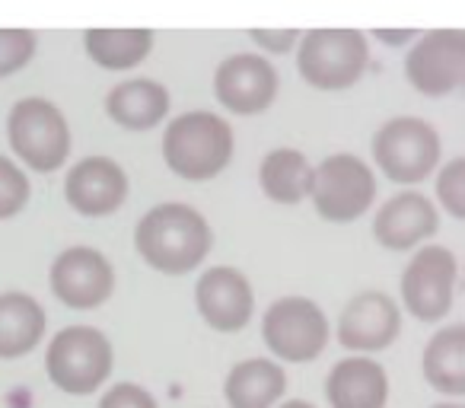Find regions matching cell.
<instances>
[{"label": "cell", "mask_w": 465, "mask_h": 408, "mask_svg": "<svg viewBox=\"0 0 465 408\" xmlns=\"http://www.w3.org/2000/svg\"><path fill=\"white\" fill-rule=\"evenodd\" d=\"M137 255L153 272L179 278L201 265L213 249V230L201 211L182 201L156 204L141 217L134 230Z\"/></svg>", "instance_id": "1"}, {"label": "cell", "mask_w": 465, "mask_h": 408, "mask_svg": "<svg viewBox=\"0 0 465 408\" xmlns=\"http://www.w3.org/2000/svg\"><path fill=\"white\" fill-rule=\"evenodd\" d=\"M232 147L236 137L230 122L217 112H185L163 131V160L185 182H207L220 175L230 166Z\"/></svg>", "instance_id": "2"}, {"label": "cell", "mask_w": 465, "mask_h": 408, "mask_svg": "<svg viewBox=\"0 0 465 408\" xmlns=\"http://www.w3.org/2000/svg\"><path fill=\"white\" fill-rule=\"evenodd\" d=\"M297 71L303 84L322 93L351 90L363 80L370 67V42L363 29L354 26H319L300 33Z\"/></svg>", "instance_id": "3"}, {"label": "cell", "mask_w": 465, "mask_h": 408, "mask_svg": "<svg viewBox=\"0 0 465 408\" xmlns=\"http://www.w3.org/2000/svg\"><path fill=\"white\" fill-rule=\"evenodd\" d=\"M7 141L23 166L33 173H54L71 156V124L54 103L26 96L10 109Z\"/></svg>", "instance_id": "4"}, {"label": "cell", "mask_w": 465, "mask_h": 408, "mask_svg": "<svg viewBox=\"0 0 465 408\" xmlns=\"http://www.w3.org/2000/svg\"><path fill=\"white\" fill-rule=\"evenodd\" d=\"M115 351L112 342L93 325H67L48 342V380L67 395H90L112 376Z\"/></svg>", "instance_id": "5"}, {"label": "cell", "mask_w": 465, "mask_h": 408, "mask_svg": "<svg viewBox=\"0 0 465 408\" xmlns=\"http://www.w3.org/2000/svg\"><path fill=\"white\" fill-rule=\"evenodd\" d=\"M443 156L440 131L427 118L399 115L389 118L373 134V160L389 182L399 185H420L430 179Z\"/></svg>", "instance_id": "6"}, {"label": "cell", "mask_w": 465, "mask_h": 408, "mask_svg": "<svg viewBox=\"0 0 465 408\" xmlns=\"http://www.w3.org/2000/svg\"><path fill=\"white\" fill-rule=\"evenodd\" d=\"M312 208L329 224H354L373 208L376 175L361 156L331 154L312 166Z\"/></svg>", "instance_id": "7"}, {"label": "cell", "mask_w": 465, "mask_h": 408, "mask_svg": "<svg viewBox=\"0 0 465 408\" xmlns=\"http://www.w3.org/2000/svg\"><path fill=\"white\" fill-rule=\"evenodd\" d=\"M262 338L268 351L287 363H310L331 338L329 316L310 297H281L265 310Z\"/></svg>", "instance_id": "8"}, {"label": "cell", "mask_w": 465, "mask_h": 408, "mask_svg": "<svg viewBox=\"0 0 465 408\" xmlns=\"http://www.w3.org/2000/svg\"><path fill=\"white\" fill-rule=\"evenodd\" d=\"M405 80L420 96H450L465 84V33L459 26L418 33L405 55Z\"/></svg>", "instance_id": "9"}, {"label": "cell", "mask_w": 465, "mask_h": 408, "mask_svg": "<svg viewBox=\"0 0 465 408\" xmlns=\"http://www.w3.org/2000/svg\"><path fill=\"white\" fill-rule=\"evenodd\" d=\"M459 262L446 246H420L401 272V304L418 323H440L452 310Z\"/></svg>", "instance_id": "10"}, {"label": "cell", "mask_w": 465, "mask_h": 408, "mask_svg": "<svg viewBox=\"0 0 465 408\" xmlns=\"http://www.w3.org/2000/svg\"><path fill=\"white\" fill-rule=\"evenodd\" d=\"M48 284L67 310H99L115 294V268L99 249L71 246L52 262Z\"/></svg>", "instance_id": "11"}, {"label": "cell", "mask_w": 465, "mask_h": 408, "mask_svg": "<svg viewBox=\"0 0 465 408\" xmlns=\"http://www.w3.org/2000/svg\"><path fill=\"white\" fill-rule=\"evenodd\" d=\"M278 71L255 52L230 55L213 71V96L232 115H259L278 99Z\"/></svg>", "instance_id": "12"}, {"label": "cell", "mask_w": 465, "mask_h": 408, "mask_svg": "<svg viewBox=\"0 0 465 408\" xmlns=\"http://www.w3.org/2000/svg\"><path fill=\"white\" fill-rule=\"evenodd\" d=\"M194 306L213 332H242L255 313V291L249 278L232 265L207 268L194 284Z\"/></svg>", "instance_id": "13"}, {"label": "cell", "mask_w": 465, "mask_h": 408, "mask_svg": "<svg viewBox=\"0 0 465 408\" xmlns=\"http://www.w3.org/2000/svg\"><path fill=\"white\" fill-rule=\"evenodd\" d=\"M401 332V310L389 294L363 291L338 316V344L357 354L386 351Z\"/></svg>", "instance_id": "14"}, {"label": "cell", "mask_w": 465, "mask_h": 408, "mask_svg": "<svg viewBox=\"0 0 465 408\" xmlns=\"http://www.w3.org/2000/svg\"><path fill=\"white\" fill-rule=\"evenodd\" d=\"M128 173L112 156H84L64 179V198L84 217H109L128 201Z\"/></svg>", "instance_id": "15"}, {"label": "cell", "mask_w": 465, "mask_h": 408, "mask_svg": "<svg viewBox=\"0 0 465 408\" xmlns=\"http://www.w3.org/2000/svg\"><path fill=\"white\" fill-rule=\"evenodd\" d=\"M440 230V211L427 194L399 192L380 204L373 217V236L389 253H411Z\"/></svg>", "instance_id": "16"}, {"label": "cell", "mask_w": 465, "mask_h": 408, "mask_svg": "<svg viewBox=\"0 0 465 408\" xmlns=\"http://www.w3.org/2000/svg\"><path fill=\"white\" fill-rule=\"evenodd\" d=\"M325 399L331 408H386L389 373L373 357H344L329 370Z\"/></svg>", "instance_id": "17"}, {"label": "cell", "mask_w": 465, "mask_h": 408, "mask_svg": "<svg viewBox=\"0 0 465 408\" xmlns=\"http://www.w3.org/2000/svg\"><path fill=\"white\" fill-rule=\"evenodd\" d=\"M105 115L124 131H150L169 115V90L160 80H122L105 96Z\"/></svg>", "instance_id": "18"}, {"label": "cell", "mask_w": 465, "mask_h": 408, "mask_svg": "<svg viewBox=\"0 0 465 408\" xmlns=\"http://www.w3.org/2000/svg\"><path fill=\"white\" fill-rule=\"evenodd\" d=\"M153 29L147 26H93L84 33V48L103 71L124 74L141 67L153 52Z\"/></svg>", "instance_id": "19"}, {"label": "cell", "mask_w": 465, "mask_h": 408, "mask_svg": "<svg viewBox=\"0 0 465 408\" xmlns=\"http://www.w3.org/2000/svg\"><path fill=\"white\" fill-rule=\"evenodd\" d=\"M287 393V373L278 361L249 357L226 373L223 395L230 408H274Z\"/></svg>", "instance_id": "20"}, {"label": "cell", "mask_w": 465, "mask_h": 408, "mask_svg": "<svg viewBox=\"0 0 465 408\" xmlns=\"http://www.w3.org/2000/svg\"><path fill=\"white\" fill-rule=\"evenodd\" d=\"M48 316L35 297L23 291L0 294V361L26 357L45 338Z\"/></svg>", "instance_id": "21"}, {"label": "cell", "mask_w": 465, "mask_h": 408, "mask_svg": "<svg viewBox=\"0 0 465 408\" xmlns=\"http://www.w3.org/2000/svg\"><path fill=\"white\" fill-rule=\"evenodd\" d=\"M424 380L443 395H465V325L452 323L427 342L420 357Z\"/></svg>", "instance_id": "22"}, {"label": "cell", "mask_w": 465, "mask_h": 408, "mask_svg": "<svg viewBox=\"0 0 465 408\" xmlns=\"http://www.w3.org/2000/svg\"><path fill=\"white\" fill-rule=\"evenodd\" d=\"M259 185L265 192V198H272L274 204H300L310 198L312 188V163L306 160V154L293 147H278L262 160L259 166Z\"/></svg>", "instance_id": "23"}, {"label": "cell", "mask_w": 465, "mask_h": 408, "mask_svg": "<svg viewBox=\"0 0 465 408\" xmlns=\"http://www.w3.org/2000/svg\"><path fill=\"white\" fill-rule=\"evenodd\" d=\"M39 52V35L26 26H0V80L14 77L33 65Z\"/></svg>", "instance_id": "24"}, {"label": "cell", "mask_w": 465, "mask_h": 408, "mask_svg": "<svg viewBox=\"0 0 465 408\" xmlns=\"http://www.w3.org/2000/svg\"><path fill=\"white\" fill-rule=\"evenodd\" d=\"M33 198V182L14 160L0 154V221L16 217Z\"/></svg>", "instance_id": "25"}, {"label": "cell", "mask_w": 465, "mask_h": 408, "mask_svg": "<svg viewBox=\"0 0 465 408\" xmlns=\"http://www.w3.org/2000/svg\"><path fill=\"white\" fill-rule=\"evenodd\" d=\"M437 198L443 204V211L456 221L465 217V156H452L437 179Z\"/></svg>", "instance_id": "26"}, {"label": "cell", "mask_w": 465, "mask_h": 408, "mask_svg": "<svg viewBox=\"0 0 465 408\" xmlns=\"http://www.w3.org/2000/svg\"><path fill=\"white\" fill-rule=\"evenodd\" d=\"M99 408H160L156 399L137 383H115L109 393L99 399Z\"/></svg>", "instance_id": "27"}, {"label": "cell", "mask_w": 465, "mask_h": 408, "mask_svg": "<svg viewBox=\"0 0 465 408\" xmlns=\"http://www.w3.org/2000/svg\"><path fill=\"white\" fill-rule=\"evenodd\" d=\"M249 39L268 55H287L297 48L300 42V29L293 26H281V29H249Z\"/></svg>", "instance_id": "28"}, {"label": "cell", "mask_w": 465, "mask_h": 408, "mask_svg": "<svg viewBox=\"0 0 465 408\" xmlns=\"http://www.w3.org/2000/svg\"><path fill=\"white\" fill-rule=\"evenodd\" d=\"M418 33L420 29H414V26H408V29H370L367 39H376L389 48H401V45H411V42L418 39Z\"/></svg>", "instance_id": "29"}, {"label": "cell", "mask_w": 465, "mask_h": 408, "mask_svg": "<svg viewBox=\"0 0 465 408\" xmlns=\"http://www.w3.org/2000/svg\"><path fill=\"white\" fill-rule=\"evenodd\" d=\"M281 408H316V405H310V402H303V399H287Z\"/></svg>", "instance_id": "30"}, {"label": "cell", "mask_w": 465, "mask_h": 408, "mask_svg": "<svg viewBox=\"0 0 465 408\" xmlns=\"http://www.w3.org/2000/svg\"><path fill=\"white\" fill-rule=\"evenodd\" d=\"M430 408H465V405H459V402H440V405H430Z\"/></svg>", "instance_id": "31"}]
</instances>
